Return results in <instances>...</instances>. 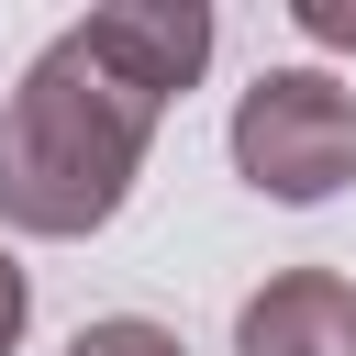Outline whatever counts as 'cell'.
I'll list each match as a JSON object with an SVG mask.
<instances>
[{
	"instance_id": "3",
	"label": "cell",
	"mask_w": 356,
	"mask_h": 356,
	"mask_svg": "<svg viewBox=\"0 0 356 356\" xmlns=\"http://www.w3.org/2000/svg\"><path fill=\"white\" fill-rule=\"evenodd\" d=\"M234 356H356V278L334 267H278L234 312Z\"/></svg>"
},
{
	"instance_id": "2",
	"label": "cell",
	"mask_w": 356,
	"mask_h": 356,
	"mask_svg": "<svg viewBox=\"0 0 356 356\" xmlns=\"http://www.w3.org/2000/svg\"><path fill=\"white\" fill-rule=\"evenodd\" d=\"M234 167L245 189L312 211L356 178V89L323 78V67H267L245 100H234Z\"/></svg>"
},
{
	"instance_id": "4",
	"label": "cell",
	"mask_w": 356,
	"mask_h": 356,
	"mask_svg": "<svg viewBox=\"0 0 356 356\" xmlns=\"http://www.w3.org/2000/svg\"><path fill=\"white\" fill-rule=\"evenodd\" d=\"M89 22V44L122 67V78H145L156 100H178L200 67H211V11L200 0H100V11H78Z\"/></svg>"
},
{
	"instance_id": "1",
	"label": "cell",
	"mask_w": 356,
	"mask_h": 356,
	"mask_svg": "<svg viewBox=\"0 0 356 356\" xmlns=\"http://www.w3.org/2000/svg\"><path fill=\"white\" fill-rule=\"evenodd\" d=\"M156 122H167V100L145 78H122L89 44V22H67L22 67V89L0 100V222L11 234H44V245L100 234L134 200Z\"/></svg>"
},
{
	"instance_id": "7",
	"label": "cell",
	"mask_w": 356,
	"mask_h": 356,
	"mask_svg": "<svg viewBox=\"0 0 356 356\" xmlns=\"http://www.w3.org/2000/svg\"><path fill=\"white\" fill-rule=\"evenodd\" d=\"M22 323H33V289H22V267H11V245H0V356L22 345Z\"/></svg>"
},
{
	"instance_id": "5",
	"label": "cell",
	"mask_w": 356,
	"mask_h": 356,
	"mask_svg": "<svg viewBox=\"0 0 356 356\" xmlns=\"http://www.w3.org/2000/svg\"><path fill=\"white\" fill-rule=\"evenodd\" d=\"M67 356H189L167 323H145V312H111V323H78V345Z\"/></svg>"
},
{
	"instance_id": "6",
	"label": "cell",
	"mask_w": 356,
	"mask_h": 356,
	"mask_svg": "<svg viewBox=\"0 0 356 356\" xmlns=\"http://www.w3.org/2000/svg\"><path fill=\"white\" fill-rule=\"evenodd\" d=\"M289 22H300L312 44H356V11H345V0H289Z\"/></svg>"
}]
</instances>
